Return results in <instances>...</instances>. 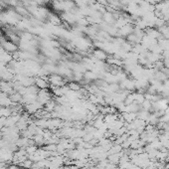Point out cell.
<instances>
[{"mask_svg": "<svg viewBox=\"0 0 169 169\" xmlns=\"http://www.w3.org/2000/svg\"><path fill=\"white\" fill-rule=\"evenodd\" d=\"M68 88H69V90L73 91V92H79L82 90V86L80 84V83L78 82H75V81H72L70 83L67 84Z\"/></svg>", "mask_w": 169, "mask_h": 169, "instance_id": "obj_7", "label": "cell"}, {"mask_svg": "<svg viewBox=\"0 0 169 169\" xmlns=\"http://www.w3.org/2000/svg\"><path fill=\"white\" fill-rule=\"evenodd\" d=\"M56 107H57V103H56V100H54L53 99L51 100H49L47 104H46L45 105H44V109L46 112H53L54 111H55V108H56Z\"/></svg>", "mask_w": 169, "mask_h": 169, "instance_id": "obj_6", "label": "cell"}, {"mask_svg": "<svg viewBox=\"0 0 169 169\" xmlns=\"http://www.w3.org/2000/svg\"><path fill=\"white\" fill-rule=\"evenodd\" d=\"M9 98L11 100L12 103H14V104H20V103H22V99H23V96L19 94L18 92H13L11 95H9Z\"/></svg>", "mask_w": 169, "mask_h": 169, "instance_id": "obj_5", "label": "cell"}, {"mask_svg": "<svg viewBox=\"0 0 169 169\" xmlns=\"http://www.w3.org/2000/svg\"><path fill=\"white\" fill-rule=\"evenodd\" d=\"M12 115L10 107H0V117H8Z\"/></svg>", "mask_w": 169, "mask_h": 169, "instance_id": "obj_8", "label": "cell"}, {"mask_svg": "<svg viewBox=\"0 0 169 169\" xmlns=\"http://www.w3.org/2000/svg\"><path fill=\"white\" fill-rule=\"evenodd\" d=\"M50 87H64L67 86V80H65L61 75L52 74L48 77Z\"/></svg>", "mask_w": 169, "mask_h": 169, "instance_id": "obj_1", "label": "cell"}, {"mask_svg": "<svg viewBox=\"0 0 169 169\" xmlns=\"http://www.w3.org/2000/svg\"><path fill=\"white\" fill-rule=\"evenodd\" d=\"M16 11L18 12L19 14H21V15H26V14L28 13L27 10L24 9L23 7H17V8H16Z\"/></svg>", "mask_w": 169, "mask_h": 169, "instance_id": "obj_11", "label": "cell"}, {"mask_svg": "<svg viewBox=\"0 0 169 169\" xmlns=\"http://www.w3.org/2000/svg\"><path fill=\"white\" fill-rule=\"evenodd\" d=\"M92 55H94V58L96 59L98 61H104V60H105V59H108V56H107V54H105V52L100 49L95 50Z\"/></svg>", "mask_w": 169, "mask_h": 169, "instance_id": "obj_4", "label": "cell"}, {"mask_svg": "<svg viewBox=\"0 0 169 169\" xmlns=\"http://www.w3.org/2000/svg\"><path fill=\"white\" fill-rule=\"evenodd\" d=\"M20 165L22 166V168H24V169H31V168H33L34 162L32 161L31 159H26V160H24V161L21 163Z\"/></svg>", "mask_w": 169, "mask_h": 169, "instance_id": "obj_10", "label": "cell"}, {"mask_svg": "<svg viewBox=\"0 0 169 169\" xmlns=\"http://www.w3.org/2000/svg\"><path fill=\"white\" fill-rule=\"evenodd\" d=\"M104 20L107 23L112 24V23H113V21H115V15L111 13V12H105V13L104 14Z\"/></svg>", "mask_w": 169, "mask_h": 169, "instance_id": "obj_9", "label": "cell"}, {"mask_svg": "<svg viewBox=\"0 0 169 169\" xmlns=\"http://www.w3.org/2000/svg\"><path fill=\"white\" fill-rule=\"evenodd\" d=\"M51 100H52V92L49 88H42V90L38 91L37 100L43 105H45Z\"/></svg>", "mask_w": 169, "mask_h": 169, "instance_id": "obj_2", "label": "cell"}, {"mask_svg": "<svg viewBox=\"0 0 169 169\" xmlns=\"http://www.w3.org/2000/svg\"><path fill=\"white\" fill-rule=\"evenodd\" d=\"M34 84H35L39 90L50 88L49 80H48V78H46L45 76H37V77L35 78V83H34Z\"/></svg>", "mask_w": 169, "mask_h": 169, "instance_id": "obj_3", "label": "cell"}]
</instances>
